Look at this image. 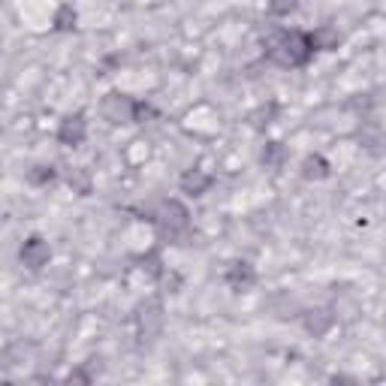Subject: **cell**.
<instances>
[{"label":"cell","instance_id":"1","mask_svg":"<svg viewBox=\"0 0 386 386\" xmlns=\"http://www.w3.org/2000/svg\"><path fill=\"white\" fill-rule=\"evenodd\" d=\"M21 262L28 269H43L48 262V244L43 239H28L21 248Z\"/></svg>","mask_w":386,"mask_h":386},{"label":"cell","instance_id":"2","mask_svg":"<svg viewBox=\"0 0 386 386\" xmlns=\"http://www.w3.org/2000/svg\"><path fill=\"white\" fill-rule=\"evenodd\" d=\"M253 281H257V272H253L251 262H235L226 275V284L233 290H248V287H253Z\"/></svg>","mask_w":386,"mask_h":386},{"label":"cell","instance_id":"3","mask_svg":"<svg viewBox=\"0 0 386 386\" xmlns=\"http://www.w3.org/2000/svg\"><path fill=\"white\" fill-rule=\"evenodd\" d=\"M57 139L64 145H79L85 139V121H81V115H73V118L64 121L61 130H57Z\"/></svg>","mask_w":386,"mask_h":386},{"label":"cell","instance_id":"4","mask_svg":"<svg viewBox=\"0 0 386 386\" xmlns=\"http://www.w3.org/2000/svg\"><path fill=\"white\" fill-rule=\"evenodd\" d=\"M182 187H184V193H191V196H202L211 187V178L205 175V172H200V169H191L182 178Z\"/></svg>","mask_w":386,"mask_h":386},{"label":"cell","instance_id":"5","mask_svg":"<svg viewBox=\"0 0 386 386\" xmlns=\"http://www.w3.org/2000/svg\"><path fill=\"white\" fill-rule=\"evenodd\" d=\"M329 175V163L323 157H308L305 160V178H326Z\"/></svg>","mask_w":386,"mask_h":386},{"label":"cell","instance_id":"6","mask_svg":"<svg viewBox=\"0 0 386 386\" xmlns=\"http://www.w3.org/2000/svg\"><path fill=\"white\" fill-rule=\"evenodd\" d=\"M296 3H299V0H269V10L275 15H290L296 10Z\"/></svg>","mask_w":386,"mask_h":386},{"label":"cell","instance_id":"7","mask_svg":"<svg viewBox=\"0 0 386 386\" xmlns=\"http://www.w3.org/2000/svg\"><path fill=\"white\" fill-rule=\"evenodd\" d=\"M70 21H76V12H73L70 6H64V10H61V19H57V28H73Z\"/></svg>","mask_w":386,"mask_h":386}]
</instances>
